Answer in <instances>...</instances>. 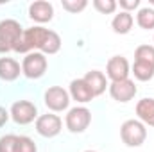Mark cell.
<instances>
[{
    "label": "cell",
    "instance_id": "obj_1",
    "mask_svg": "<svg viewBox=\"0 0 154 152\" xmlns=\"http://www.w3.org/2000/svg\"><path fill=\"white\" fill-rule=\"evenodd\" d=\"M133 74L138 81H151L154 77V47L140 45L134 50V65Z\"/></svg>",
    "mask_w": 154,
    "mask_h": 152
},
{
    "label": "cell",
    "instance_id": "obj_2",
    "mask_svg": "<svg viewBox=\"0 0 154 152\" xmlns=\"http://www.w3.org/2000/svg\"><path fill=\"white\" fill-rule=\"evenodd\" d=\"M48 29L45 27H31V29H25L22 38L18 39L16 47H14V52L18 54H31V52H36V48L41 50L43 45H45V39L48 36Z\"/></svg>",
    "mask_w": 154,
    "mask_h": 152
},
{
    "label": "cell",
    "instance_id": "obj_3",
    "mask_svg": "<svg viewBox=\"0 0 154 152\" xmlns=\"http://www.w3.org/2000/svg\"><path fill=\"white\" fill-rule=\"evenodd\" d=\"M22 34H23V29H22L20 22L11 20V18L2 20L0 22V54H7V52L14 50Z\"/></svg>",
    "mask_w": 154,
    "mask_h": 152
},
{
    "label": "cell",
    "instance_id": "obj_4",
    "mask_svg": "<svg viewBox=\"0 0 154 152\" xmlns=\"http://www.w3.org/2000/svg\"><path fill=\"white\" fill-rule=\"evenodd\" d=\"M120 138L127 147H140L147 138V129L140 120H125L120 127Z\"/></svg>",
    "mask_w": 154,
    "mask_h": 152
},
{
    "label": "cell",
    "instance_id": "obj_5",
    "mask_svg": "<svg viewBox=\"0 0 154 152\" xmlns=\"http://www.w3.org/2000/svg\"><path fill=\"white\" fill-rule=\"evenodd\" d=\"M47 57L41 52H31L22 61V74L29 79H39L47 72Z\"/></svg>",
    "mask_w": 154,
    "mask_h": 152
},
{
    "label": "cell",
    "instance_id": "obj_6",
    "mask_svg": "<svg viewBox=\"0 0 154 152\" xmlns=\"http://www.w3.org/2000/svg\"><path fill=\"white\" fill-rule=\"evenodd\" d=\"M90 122H91V113H90V109H86V108H82V106L72 108V109L68 111V114H66V118H65L66 129H68L70 132H74V134L84 132V131L88 129Z\"/></svg>",
    "mask_w": 154,
    "mask_h": 152
},
{
    "label": "cell",
    "instance_id": "obj_7",
    "mask_svg": "<svg viewBox=\"0 0 154 152\" xmlns=\"http://www.w3.org/2000/svg\"><path fill=\"white\" fill-rule=\"evenodd\" d=\"M9 114L16 123L27 125V123H31V122H34L38 118V109L29 100H18V102H14L11 106V113Z\"/></svg>",
    "mask_w": 154,
    "mask_h": 152
},
{
    "label": "cell",
    "instance_id": "obj_8",
    "mask_svg": "<svg viewBox=\"0 0 154 152\" xmlns=\"http://www.w3.org/2000/svg\"><path fill=\"white\" fill-rule=\"evenodd\" d=\"M70 104V97H68V91L63 90L61 86H52L45 91V106L50 109V111H65Z\"/></svg>",
    "mask_w": 154,
    "mask_h": 152
},
{
    "label": "cell",
    "instance_id": "obj_9",
    "mask_svg": "<svg viewBox=\"0 0 154 152\" xmlns=\"http://www.w3.org/2000/svg\"><path fill=\"white\" fill-rule=\"evenodd\" d=\"M61 118L57 114H52V113H47V114H41L36 118V131L38 134H41L43 138H54L61 132Z\"/></svg>",
    "mask_w": 154,
    "mask_h": 152
},
{
    "label": "cell",
    "instance_id": "obj_10",
    "mask_svg": "<svg viewBox=\"0 0 154 152\" xmlns=\"http://www.w3.org/2000/svg\"><path fill=\"white\" fill-rule=\"evenodd\" d=\"M136 84L131 81V79H124V81H116V82H111L109 84V95L113 97V100L116 102H129L134 99L136 95Z\"/></svg>",
    "mask_w": 154,
    "mask_h": 152
},
{
    "label": "cell",
    "instance_id": "obj_11",
    "mask_svg": "<svg viewBox=\"0 0 154 152\" xmlns=\"http://www.w3.org/2000/svg\"><path fill=\"white\" fill-rule=\"evenodd\" d=\"M129 61L124 56H113L106 65V75L111 79V82L129 79Z\"/></svg>",
    "mask_w": 154,
    "mask_h": 152
},
{
    "label": "cell",
    "instance_id": "obj_12",
    "mask_svg": "<svg viewBox=\"0 0 154 152\" xmlns=\"http://www.w3.org/2000/svg\"><path fill=\"white\" fill-rule=\"evenodd\" d=\"M29 16L38 22V23H45V22H50L52 16H54V7L50 2H45V0H38V2H32L29 5Z\"/></svg>",
    "mask_w": 154,
    "mask_h": 152
},
{
    "label": "cell",
    "instance_id": "obj_13",
    "mask_svg": "<svg viewBox=\"0 0 154 152\" xmlns=\"http://www.w3.org/2000/svg\"><path fill=\"white\" fill-rule=\"evenodd\" d=\"M70 95L72 99L81 102V104H86V102H91L95 99L93 91L90 90V86L84 82V79H74L70 82Z\"/></svg>",
    "mask_w": 154,
    "mask_h": 152
},
{
    "label": "cell",
    "instance_id": "obj_14",
    "mask_svg": "<svg viewBox=\"0 0 154 152\" xmlns=\"http://www.w3.org/2000/svg\"><path fill=\"white\" fill-rule=\"evenodd\" d=\"M22 74V66L18 61H14L13 57H0V79L2 81H16Z\"/></svg>",
    "mask_w": 154,
    "mask_h": 152
},
{
    "label": "cell",
    "instance_id": "obj_15",
    "mask_svg": "<svg viewBox=\"0 0 154 152\" xmlns=\"http://www.w3.org/2000/svg\"><path fill=\"white\" fill-rule=\"evenodd\" d=\"M82 79H84V82L90 86V90L93 91V95H95V97L102 95V93L106 91V88H108L106 75H104L102 72H99V70H90V72L82 77Z\"/></svg>",
    "mask_w": 154,
    "mask_h": 152
},
{
    "label": "cell",
    "instance_id": "obj_16",
    "mask_svg": "<svg viewBox=\"0 0 154 152\" xmlns=\"http://www.w3.org/2000/svg\"><path fill=\"white\" fill-rule=\"evenodd\" d=\"M136 114L143 125L154 127V99H142L136 104Z\"/></svg>",
    "mask_w": 154,
    "mask_h": 152
},
{
    "label": "cell",
    "instance_id": "obj_17",
    "mask_svg": "<svg viewBox=\"0 0 154 152\" xmlns=\"http://www.w3.org/2000/svg\"><path fill=\"white\" fill-rule=\"evenodd\" d=\"M133 23H134L133 14L127 13V11H120L115 18H113L111 27H113V31H115L116 34H127L133 29Z\"/></svg>",
    "mask_w": 154,
    "mask_h": 152
},
{
    "label": "cell",
    "instance_id": "obj_18",
    "mask_svg": "<svg viewBox=\"0 0 154 152\" xmlns=\"http://www.w3.org/2000/svg\"><path fill=\"white\" fill-rule=\"evenodd\" d=\"M136 23L145 29V31H152L154 29V9L152 7H142L136 14Z\"/></svg>",
    "mask_w": 154,
    "mask_h": 152
},
{
    "label": "cell",
    "instance_id": "obj_19",
    "mask_svg": "<svg viewBox=\"0 0 154 152\" xmlns=\"http://www.w3.org/2000/svg\"><path fill=\"white\" fill-rule=\"evenodd\" d=\"M59 48H61V38H59V34L57 32H54V31H50L48 32V36L45 39V45H43V48H41V54H56V52H59Z\"/></svg>",
    "mask_w": 154,
    "mask_h": 152
},
{
    "label": "cell",
    "instance_id": "obj_20",
    "mask_svg": "<svg viewBox=\"0 0 154 152\" xmlns=\"http://www.w3.org/2000/svg\"><path fill=\"white\" fill-rule=\"evenodd\" d=\"M16 134H5L0 138V152H16Z\"/></svg>",
    "mask_w": 154,
    "mask_h": 152
},
{
    "label": "cell",
    "instance_id": "obj_21",
    "mask_svg": "<svg viewBox=\"0 0 154 152\" xmlns=\"http://www.w3.org/2000/svg\"><path fill=\"white\" fill-rule=\"evenodd\" d=\"M116 4L115 0H93V7L99 11V13H102V14H111V13H115L116 9Z\"/></svg>",
    "mask_w": 154,
    "mask_h": 152
},
{
    "label": "cell",
    "instance_id": "obj_22",
    "mask_svg": "<svg viewBox=\"0 0 154 152\" xmlns=\"http://www.w3.org/2000/svg\"><path fill=\"white\" fill-rule=\"evenodd\" d=\"M36 143L29 136H18L16 141V152H36Z\"/></svg>",
    "mask_w": 154,
    "mask_h": 152
},
{
    "label": "cell",
    "instance_id": "obj_23",
    "mask_svg": "<svg viewBox=\"0 0 154 152\" xmlns=\"http://www.w3.org/2000/svg\"><path fill=\"white\" fill-rule=\"evenodd\" d=\"M61 5L68 13H81L88 5V2L86 0H61Z\"/></svg>",
    "mask_w": 154,
    "mask_h": 152
},
{
    "label": "cell",
    "instance_id": "obj_24",
    "mask_svg": "<svg viewBox=\"0 0 154 152\" xmlns=\"http://www.w3.org/2000/svg\"><path fill=\"white\" fill-rule=\"evenodd\" d=\"M140 5V0H120V7L124 9V11H131V9H136Z\"/></svg>",
    "mask_w": 154,
    "mask_h": 152
},
{
    "label": "cell",
    "instance_id": "obj_25",
    "mask_svg": "<svg viewBox=\"0 0 154 152\" xmlns=\"http://www.w3.org/2000/svg\"><path fill=\"white\" fill-rule=\"evenodd\" d=\"M9 116H11V114L7 113L4 108H0V127H4V125H5V122L9 120Z\"/></svg>",
    "mask_w": 154,
    "mask_h": 152
},
{
    "label": "cell",
    "instance_id": "obj_26",
    "mask_svg": "<svg viewBox=\"0 0 154 152\" xmlns=\"http://www.w3.org/2000/svg\"><path fill=\"white\" fill-rule=\"evenodd\" d=\"M84 152H95V150H84Z\"/></svg>",
    "mask_w": 154,
    "mask_h": 152
},
{
    "label": "cell",
    "instance_id": "obj_27",
    "mask_svg": "<svg viewBox=\"0 0 154 152\" xmlns=\"http://www.w3.org/2000/svg\"><path fill=\"white\" fill-rule=\"evenodd\" d=\"M151 4H152V5H154V0H151Z\"/></svg>",
    "mask_w": 154,
    "mask_h": 152
}]
</instances>
